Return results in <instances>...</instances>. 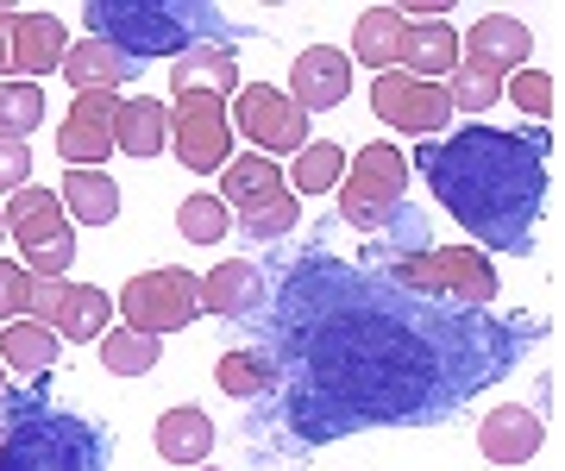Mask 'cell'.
<instances>
[{"label": "cell", "instance_id": "1", "mask_svg": "<svg viewBox=\"0 0 565 471\" xmlns=\"http://www.w3.org/2000/svg\"><path fill=\"white\" fill-rule=\"evenodd\" d=\"M289 302L327 314L302 283H289ZM282 328L302 346V358H296L302 384H296L289 421L308 440L340 428H371V421H415V415H434L484 384L478 371L452 365V352L440 340H427L415 314L384 308L364 283H359V308L327 314L315 328H302V321H282Z\"/></svg>", "mask_w": 565, "mask_h": 471}, {"label": "cell", "instance_id": "2", "mask_svg": "<svg viewBox=\"0 0 565 471\" xmlns=\"http://www.w3.org/2000/svg\"><path fill=\"white\" fill-rule=\"evenodd\" d=\"M422 170L465 233H478L484 246L527 251L546 202V132L465 126L452 139L422 144Z\"/></svg>", "mask_w": 565, "mask_h": 471}, {"label": "cell", "instance_id": "3", "mask_svg": "<svg viewBox=\"0 0 565 471\" xmlns=\"http://www.w3.org/2000/svg\"><path fill=\"white\" fill-rule=\"evenodd\" d=\"M20 421L0 440V471H95L102 465V433L51 403H20Z\"/></svg>", "mask_w": 565, "mask_h": 471}, {"label": "cell", "instance_id": "4", "mask_svg": "<svg viewBox=\"0 0 565 471\" xmlns=\"http://www.w3.org/2000/svg\"><path fill=\"white\" fill-rule=\"evenodd\" d=\"M82 20L95 25V39L114 44L120 57H182L195 39L202 7H177V0H95Z\"/></svg>", "mask_w": 565, "mask_h": 471}, {"label": "cell", "instance_id": "5", "mask_svg": "<svg viewBox=\"0 0 565 471\" xmlns=\"http://www.w3.org/2000/svg\"><path fill=\"white\" fill-rule=\"evenodd\" d=\"M396 283L422 289V296H440V302L459 308H490L497 302V270H490L484 251H465V246H427L396 258Z\"/></svg>", "mask_w": 565, "mask_h": 471}, {"label": "cell", "instance_id": "6", "mask_svg": "<svg viewBox=\"0 0 565 471\" xmlns=\"http://www.w3.org/2000/svg\"><path fill=\"white\" fill-rule=\"evenodd\" d=\"M408 189V158L396 144H364L359 164L340 176V221H352L359 233H377L403 214Z\"/></svg>", "mask_w": 565, "mask_h": 471}, {"label": "cell", "instance_id": "7", "mask_svg": "<svg viewBox=\"0 0 565 471\" xmlns=\"http://www.w3.org/2000/svg\"><path fill=\"white\" fill-rule=\"evenodd\" d=\"M0 221L13 226V239L25 246V270L32 277H63V270L76 265V226L63 214V202L51 189H13V202Z\"/></svg>", "mask_w": 565, "mask_h": 471}, {"label": "cell", "instance_id": "8", "mask_svg": "<svg viewBox=\"0 0 565 471\" xmlns=\"http://www.w3.org/2000/svg\"><path fill=\"white\" fill-rule=\"evenodd\" d=\"M126 314V328L132 333H177L189 328L195 314H202V277L195 270H177V265H158V270H139L132 283L120 289V302H114Z\"/></svg>", "mask_w": 565, "mask_h": 471}, {"label": "cell", "instance_id": "9", "mask_svg": "<svg viewBox=\"0 0 565 471\" xmlns=\"http://www.w3.org/2000/svg\"><path fill=\"white\" fill-rule=\"evenodd\" d=\"M226 120H233V132H245L252 139V151L258 158H296L308 144V114L282 88H264V83H252V88H239L233 95V107H226Z\"/></svg>", "mask_w": 565, "mask_h": 471}, {"label": "cell", "instance_id": "10", "mask_svg": "<svg viewBox=\"0 0 565 471\" xmlns=\"http://www.w3.org/2000/svg\"><path fill=\"white\" fill-rule=\"evenodd\" d=\"M170 144H177L182 170H226V158H233L226 101H214V95H177V107H170Z\"/></svg>", "mask_w": 565, "mask_h": 471}, {"label": "cell", "instance_id": "11", "mask_svg": "<svg viewBox=\"0 0 565 471\" xmlns=\"http://www.w3.org/2000/svg\"><path fill=\"white\" fill-rule=\"evenodd\" d=\"M371 107H377L384 126L415 132V139H434V132H446V120H452L446 83H415V76H403V69H384V76L371 83Z\"/></svg>", "mask_w": 565, "mask_h": 471}, {"label": "cell", "instance_id": "12", "mask_svg": "<svg viewBox=\"0 0 565 471\" xmlns=\"http://www.w3.org/2000/svg\"><path fill=\"white\" fill-rule=\"evenodd\" d=\"M114 120H120V95H76V101H70V120L57 126V151L76 170L107 164V151H114Z\"/></svg>", "mask_w": 565, "mask_h": 471}, {"label": "cell", "instance_id": "13", "mask_svg": "<svg viewBox=\"0 0 565 471\" xmlns=\"http://www.w3.org/2000/svg\"><path fill=\"white\" fill-rule=\"evenodd\" d=\"M289 101L302 107V114H327V107H340L352 95V69H345V51L333 44H308L296 69H289V88H282Z\"/></svg>", "mask_w": 565, "mask_h": 471}, {"label": "cell", "instance_id": "14", "mask_svg": "<svg viewBox=\"0 0 565 471\" xmlns=\"http://www.w3.org/2000/svg\"><path fill=\"white\" fill-rule=\"evenodd\" d=\"M541 440H546V421L534 409H490L484 421H478V447H484V459L490 465H527L534 452H541Z\"/></svg>", "mask_w": 565, "mask_h": 471}, {"label": "cell", "instance_id": "15", "mask_svg": "<svg viewBox=\"0 0 565 471\" xmlns=\"http://www.w3.org/2000/svg\"><path fill=\"white\" fill-rule=\"evenodd\" d=\"M57 76L76 88V95H120V83H126V76H139V69H132V57H120L114 44L82 39V44H70V51H63Z\"/></svg>", "mask_w": 565, "mask_h": 471}, {"label": "cell", "instance_id": "16", "mask_svg": "<svg viewBox=\"0 0 565 471\" xmlns=\"http://www.w3.org/2000/svg\"><path fill=\"white\" fill-rule=\"evenodd\" d=\"M70 51V25L57 13H13V69H25V83L51 76Z\"/></svg>", "mask_w": 565, "mask_h": 471}, {"label": "cell", "instance_id": "17", "mask_svg": "<svg viewBox=\"0 0 565 471\" xmlns=\"http://www.w3.org/2000/svg\"><path fill=\"white\" fill-rule=\"evenodd\" d=\"M170 88L177 95H214V101H226L245 83H239V63H233L226 44H189L177 57V69H170Z\"/></svg>", "mask_w": 565, "mask_h": 471}, {"label": "cell", "instance_id": "18", "mask_svg": "<svg viewBox=\"0 0 565 471\" xmlns=\"http://www.w3.org/2000/svg\"><path fill=\"white\" fill-rule=\"evenodd\" d=\"M396 69H403V76H415V83H440V76H452V69H459V32H452L446 20L408 25Z\"/></svg>", "mask_w": 565, "mask_h": 471}, {"label": "cell", "instance_id": "19", "mask_svg": "<svg viewBox=\"0 0 565 471\" xmlns=\"http://www.w3.org/2000/svg\"><path fill=\"white\" fill-rule=\"evenodd\" d=\"M277 195H289V189H282V164H277V158H258V151L226 158V170H221V202L226 207L252 214V207L277 202Z\"/></svg>", "mask_w": 565, "mask_h": 471}, {"label": "cell", "instance_id": "20", "mask_svg": "<svg viewBox=\"0 0 565 471\" xmlns=\"http://www.w3.org/2000/svg\"><path fill=\"white\" fill-rule=\"evenodd\" d=\"M471 63H484V69H515V63H527V51H534V32H527L515 13H484V20H471Z\"/></svg>", "mask_w": 565, "mask_h": 471}, {"label": "cell", "instance_id": "21", "mask_svg": "<svg viewBox=\"0 0 565 471\" xmlns=\"http://www.w3.org/2000/svg\"><path fill=\"white\" fill-rule=\"evenodd\" d=\"M264 302V270L258 265H245V258H226V265H214L202 277V308L207 314H258Z\"/></svg>", "mask_w": 565, "mask_h": 471}, {"label": "cell", "instance_id": "22", "mask_svg": "<svg viewBox=\"0 0 565 471\" xmlns=\"http://www.w3.org/2000/svg\"><path fill=\"white\" fill-rule=\"evenodd\" d=\"M170 144V107L158 95H139V101H120V120H114V151L126 158H158Z\"/></svg>", "mask_w": 565, "mask_h": 471}, {"label": "cell", "instance_id": "23", "mask_svg": "<svg viewBox=\"0 0 565 471\" xmlns=\"http://www.w3.org/2000/svg\"><path fill=\"white\" fill-rule=\"evenodd\" d=\"M107 321H114V302H107V289H88V283H63V302L51 314V333L82 346V340H102Z\"/></svg>", "mask_w": 565, "mask_h": 471}, {"label": "cell", "instance_id": "24", "mask_svg": "<svg viewBox=\"0 0 565 471\" xmlns=\"http://www.w3.org/2000/svg\"><path fill=\"white\" fill-rule=\"evenodd\" d=\"M403 13L396 7H364L359 20H352V51H359L364 69H396V57H403Z\"/></svg>", "mask_w": 565, "mask_h": 471}, {"label": "cell", "instance_id": "25", "mask_svg": "<svg viewBox=\"0 0 565 471\" xmlns=\"http://www.w3.org/2000/svg\"><path fill=\"white\" fill-rule=\"evenodd\" d=\"M207 452H214V421H207V409L158 415V459H170V465H207Z\"/></svg>", "mask_w": 565, "mask_h": 471}, {"label": "cell", "instance_id": "26", "mask_svg": "<svg viewBox=\"0 0 565 471\" xmlns=\"http://www.w3.org/2000/svg\"><path fill=\"white\" fill-rule=\"evenodd\" d=\"M63 214H70V226H107L114 214H120V189H114V176L107 170H70L63 176Z\"/></svg>", "mask_w": 565, "mask_h": 471}, {"label": "cell", "instance_id": "27", "mask_svg": "<svg viewBox=\"0 0 565 471\" xmlns=\"http://www.w3.org/2000/svg\"><path fill=\"white\" fill-rule=\"evenodd\" d=\"M57 346L63 340L44 321H7V333H0V365L25 371V377H44V371L57 365Z\"/></svg>", "mask_w": 565, "mask_h": 471}, {"label": "cell", "instance_id": "28", "mask_svg": "<svg viewBox=\"0 0 565 471\" xmlns=\"http://www.w3.org/2000/svg\"><path fill=\"white\" fill-rule=\"evenodd\" d=\"M340 176H345V151H340V144L308 139L302 151H296V164L282 170V189L302 202V195H327V189H340Z\"/></svg>", "mask_w": 565, "mask_h": 471}, {"label": "cell", "instance_id": "29", "mask_svg": "<svg viewBox=\"0 0 565 471\" xmlns=\"http://www.w3.org/2000/svg\"><path fill=\"white\" fill-rule=\"evenodd\" d=\"M214 384L226 389V396H239V403H252V396H270L277 389V358L270 352H226L221 371H214Z\"/></svg>", "mask_w": 565, "mask_h": 471}, {"label": "cell", "instance_id": "30", "mask_svg": "<svg viewBox=\"0 0 565 471\" xmlns=\"http://www.w3.org/2000/svg\"><path fill=\"white\" fill-rule=\"evenodd\" d=\"M158 352H163L158 333H132V328L102 333V365L114 371V377H145V371H158Z\"/></svg>", "mask_w": 565, "mask_h": 471}, {"label": "cell", "instance_id": "31", "mask_svg": "<svg viewBox=\"0 0 565 471\" xmlns=\"http://www.w3.org/2000/svg\"><path fill=\"white\" fill-rule=\"evenodd\" d=\"M446 101H452V114H490V107L503 101V76L465 57L459 69L446 76Z\"/></svg>", "mask_w": 565, "mask_h": 471}, {"label": "cell", "instance_id": "32", "mask_svg": "<svg viewBox=\"0 0 565 471\" xmlns=\"http://www.w3.org/2000/svg\"><path fill=\"white\" fill-rule=\"evenodd\" d=\"M44 120V88L39 83H0V139H20L39 132Z\"/></svg>", "mask_w": 565, "mask_h": 471}, {"label": "cell", "instance_id": "33", "mask_svg": "<svg viewBox=\"0 0 565 471\" xmlns=\"http://www.w3.org/2000/svg\"><path fill=\"white\" fill-rule=\"evenodd\" d=\"M177 226L182 239H195V246H214V239H226V202L221 195H189V202L177 207Z\"/></svg>", "mask_w": 565, "mask_h": 471}, {"label": "cell", "instance_id": "34", "mask_svg": "<svg viewBox=\"0 0 565 471\" xmlns=\"http://www.w3.org/2000/svg\"><path fill=\"white\" fill-rule=\"evenodd\" d=\"M296 221H302V202H296V195H277V202L239 214V226H245L252 246H270V239H282V233H296Z\"/></svg>", "mask_w": 565, "mask_h": 471}, {"label": "cell", "instance_id": "35", "mask_svg": "<svg viewBox=\"0 0 565 471\" xmlns=\"http://www.w3.org/2000/svg\"><path fill=\"white\" fill-rule=\"evenodd\" d=\"M509 101L522 107V114H534V120H553V76L546 69H522L509 83Z\"/></svg>", "mask_w": 565, "mask_h": 471}, {"label": "cell", "instance_id": "36", "mask_svg": "<svg viewBox=\"0 0 565 471\" xmlns=\"http://www.w3.org/2000/svg\"><path fill=\"white\" fill-rule=\"evenodd\" d=\"M25 289H32V270L0 258V321H20L25 314Z\"/></svg>", "mask_w": 565, "mask_h": 471}, {"label": "cell", "instance_id": "37", "mask_svg": "<svg viewBox=\"0 0 565 471\" xmlns=\"http://www.w3.org/2000/svg\"><path fill=\"white\" fill-rule=\"evenodd\" d=\"M25 176H32V151L20 139H0V195L25 189Z\"/></svg>", "mask_w": 565, "mask_h": 471}, {"label": "cell", "instance_id": "38", "mask_svg": "<svg viewBox=\"0 0 565 471\" xmlns=\"http://www.w3.org/2000/svg\"><path fill=\"white\" fill-rule=\"evenodd\" d=\"M57 302H63V277H32V289H25V314L51 328V314H57Z\"/></svg>", "mask_w": 565, "mask_h": 471}, {"label": "cell", "instance_id": "39", "mask_svg": "<svg viewBox=\"0 0 565 471\" xmlns=\"http://www.w3.org/2000/svg\"><path fill=\"white\" fill-rule=\"evenodd\" d=\"M7 63H13V13L0 7V69H7Z\"/></svg>", "mask_w": 565, "mask_h": 471}, {"label": "cell", "instance_id": "40", "mask_svg": "<svg viewBox=\"0 0 565 471\" xmlns=\"http://www.w3.org/2000/svg\"><path fill=\"white\" fill-rule=\"evenodd\" d=\"M0 403H7V365H0Z\"/></svg>", "mask_w": 565, "mask_h": 471}, {"label": "cell", "instance_id": "41", "mask_svg": "<svg viewBox=\"0 0 565 471\" xmlns=\"http://www.w3.org/2000/svg\"><path fill=\"white\" fill-rule=\"evenodd\" d=\"M0 440H7V421H0Z\"/></svg>", "mask_w": 565, "mask_h": 471}, {"label": "cell", "instance_id": "42", "mask_svg": "<svg viewBox=\"0 0 565 471\" xmlns=\"http://www.w3.org/2000/svg\"><path fill=\"white\" fill-rule=\"evenodd\" d=\"M0 233H7V221H0Z\"/></svg>", "mask_w": 565, "mask_h": 471}, {"label": "cell", "instance_id": "43", "mask_svg": "<svg viewBox=\"0 0 565 471\" xmlns=\"http://www.w3.org/2000/svg\"><path fill=\"white\" fill-rule=\"evenodd\" d=\"M207 471H214V465H207Z\"/></svg>", "mask_w": 565, "mask_h": 471}]
</instances>
